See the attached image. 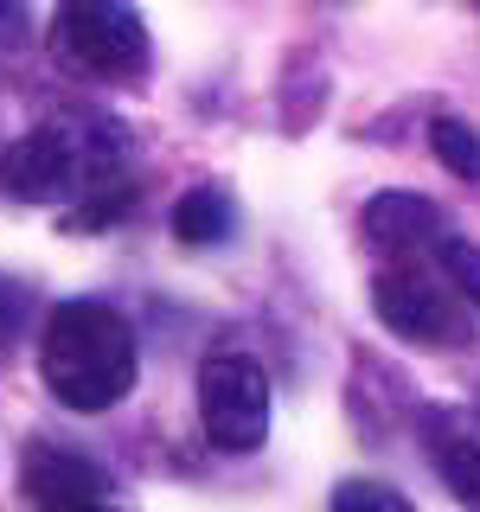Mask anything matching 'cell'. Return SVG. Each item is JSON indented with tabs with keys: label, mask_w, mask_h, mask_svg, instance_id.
I'll list each match as a JSON object with an SVG mask.
<instances>
[{
	"label": "cell",
	"mask_w": 480,
	"mask_h": 512,
	"mask_svg": "<svg viewBox=\"0 0 480 512\" xmlns=\"http://www.w3.org/2000/svg\"><path fill=\"white\" fill-rule=\"evenodd\" d=\"M365 237H372L378 250L416 263V250H436L448 237V218H442L436 199H423V192H378V199L365 205Z\"/></svg>",
	"instance_id": "ba28073f"
},
{
	"label": "cell",
	"mask_w": 480,
	"mask_h": 512,
	"mask_svg": "<svg viewBox=\"0 0 480 512\" xmlns=\"http://www.w3.org/2000/svg\"><path fill=\"white\" fill-rule=\"evenodd\" d=\"M231 231H237V205L224 199L218 186H192L186 199L173 205V237H180V244L212 250V244H224Z\"/></svg>",
	"instance_id": "9c48e42d"
},
{
	"label": "cell",
	"mask_w": 480,
	"mask_h": 512,
	"mask_svg": "<svg viewBox=\"0 0 480 512\" xmlns=\"http://www.w3.org/2000/svg\"><path fill=\"white\" fill-rule=\"evenodd\" d=\"M429 148H436V160L455 180L480 186V128H468L461 116H436L429 122Z\"/></svg>",
	"instance_id": "30bf717a"
},
{
	"label": "cell",
	"mask_w": 480,
	"mask_h": 512,
	"mask_svg": "<svg viewBox=\"0 0 480 512\" xmlns=\"http://www.w3.org/2000/svg\"><path fill=\"white\" fill-rule=\"evenodd\" d=\"M52 52L71 77H90V84H141L154 64V39H148L135 7L71 0L52 20Z\"/></svg>",
	"instance_id": "3957f363"
},
{
	"label": "cell",
	"mask_w": 480,
	"mask_h": 512,
	"mask_svg": "<svg viewBox=\"0 0 480 512\" xmlns=\"http://www.w3.org/2000/svg\"><path fill=\"white\" fill-rule=\"evenodd\" d=\"M429 468L442 474V487L455 493L468 512H480V410L468 404H429L416 416Z\"/></svg>",
	"instance_id": "8992f818"
},
{
	"label": "cell",
	"mask_w": 480,
	"mask_h": 512,
	"mask_svg": "<svg viewBox=\"0 0 480 512\" xmlns=\"http://www.w3.org/2000/svg\"><path fill=\"white\" fill-rule=\"evenodd\" d=\"M26 493L39 512H58V506H103L109 500V468H96L90 455H77V448L64 442H26Z\"/></svg>",
	"instance_id": "52a82bcc"
},
{
	"label": "cell",
	"mask_w": 480,
	"mask_h": 512,
	"mask_svg": "<svg viewBox=\"0 0 480 512\" xmlns=\"http://www.w3.org/2000/svg\"><path fill=\"white\" fill-rule=\"evenodd\" d=\"M135 180V141L109 116H52L0 154V186L13 199H77L71 231L116 218Z\"/></svg>",
	"instance_id": "6da1fadb"
},
{
	"label": "cell",
	"mask_w": 480,
	"mask_h": 512,
	"mask_svg": "<svg viewBox=\"0 0 480 512\" xmlns=\"http://www.w3.org/2000/svg\"><path fill=\"white\" fill-rule=\"evenodd\" d=\"M333 512H416V506L391 480H340L333 487Z\"/></svg>",
	"instance_id": "7c38bea8"
},
{
	"label": "cell",
	"mask_w": 480,
	"mask_h": 512,
	"mask_svg": "<svg viewBox=\"0 0 480 512\" xmlns=\"http://www.w3.org/2000/svg\"><path fill=\"white\" fill-rule=\"evenodd\" d=\"M429 256H436V276H442V282L461 295V308L480 314V244H468V237H455V231H448V237H442V244L429 250Z\"/></svg>",
	"instance_id": "8fae6325"
},
{
	"label": "cell",
	"mask_w": 480,
	"mask_h": 512,
	"mask_svg": "<svg viewBox=\"0 0 480 512\" xmlns=\"http://www.w3.org/2000/svg\"><path fill=\"white\" fill-rule=\"evenodd\" d=\"M199 423L224 455H250L269 436V372L250 352H205L199 365Z\"/></svg>",
	"instance_id": "277c9868"
},
{
	"label": "cell",
	"mask_w": 480,
	"mask_h": 512,
	"mask_svg": "<svg viewBox=\"0 0 480 512\" xmlns=\"http://www.w3.org/2000/svg\"><path fill=\"white\" fill-rule=\"evenodd\" d=\"M58 512H116V506H109V500H103V506H58Z\"/></svg>",
	"instance_id": "5bb4252c"
},
{
	"label": "cell",
	"mask_w": 480,
	"mask_h": 512,
	"mask_svg": "<svg viewBox=\"0 0 480 512\" xmlns=\"http://www.w3.org/2000/svg\"><path fill=\"white\" fill-rule=\"evenodd\" d=\"M39 378L71 410H116L141 378V346L122 308L109 301H58L39 333Z\"/></svg>",
	"instance_id": "7a4b0ae2"
},
{
	"label": "cell",
	"mask_w": 480,
	"mask_h": 512,
	"mask_svg": "<svg viewBox=\"0 0 480 512\" xmlns=\"http://www.w3.org/2000/svg\"><path fill=\"white\" fill-rule=\"evenodd\" d=\"M372 308L397 340H416V346H468V333H474V314L461 308V295L423 263L378 269L372 276Z\"/></svg>",
	"instance_id": "5b68a950"
},
{
	"label": "cell",
	"mask_w": 480,
	"mask_h": 512,
	"mask_svg": "<svg viewBox=\"0 0 480 512\" xmlns=\"http://www.w3.org/2000/svg\"><path fill=\"white\" fill-rule=\"evenodd\" d=\"M32 327V288L20 276H0V352H13Z\"/></svg>",
	"instance_id": "4fadbf2b"
}]
</instances>
